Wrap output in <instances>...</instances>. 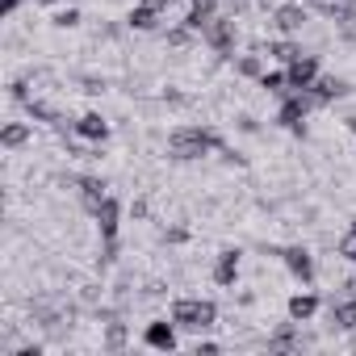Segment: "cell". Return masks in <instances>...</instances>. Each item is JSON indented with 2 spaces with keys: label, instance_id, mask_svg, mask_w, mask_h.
Instances as JSON below:
<instances>
[{
  "label": "cell",
  "instance_id": "cell-20",
  "mask_svg": "<svg viewBox=\"0 0 356 356\" xmlns=\"http://www.w3.org/2000/svg\"><path fill=\"white\" fill-rule=\"evenodd\" d=\"M260 84H264L268 92H285V84H289V76H281V72H268V76H260Z\"/></svg>",
  "mask_w": 356,
  "mask_h": 356
},
{
  "label": "cell",
  "instance_id": "cell-25",
  "mask_svg": "<svg viewBox=\"0 0 356 356\" xmlns=\"http://www.w3.org/2000/svg\"><path fill=\"white\" fill-rule=\"evenodd\" d=\"M339 252H343V256H348V260H356V239H348V243H343V248H339Z\"/></svg>",
  "mask_w": 356,
  "mask_h": 356
},
{
  "label": "cell",
  "instance_id": "cell-1",
  "mask_svg": "<svg viewBox=\"0 0 356 356\" xmlns=\"http://www.w3.org/2000/svg\"><path fill=\"white\" fill-rule=\"evenodd\" d=\"M210 147H222V138L214 130H202V126H185V130H176L168 138V155L172 159H202Z\"/></svg>",
  "mask_w": 356,
  "mask_h": 356
},
{
  "label": "cell",
  "instance_id": "cell-14",
  "mask_svg": "<svg viewBox=\"0 0 356 356\" xmlns=\"http://www.w3.org/2000/svg\"><path fill=\"white\" fill-rule=\"evenodd\" d=\"M76 189H80V197H84V206H88V210H97V206L105 202V185H101V181H92V176L76 181Z\"/></svg>",
  "mask_w": 356,
  "mask_h": 356
},
{
  "label": "cell",
  "instance_id": "cell-6",
  "mask_svg": "<svg viewBox=\"0 0 356 356\" xmlns=\"http://www.w3.org/2000/svg\"><path fill=\"white\" fill-rule=\"evenodd\" d=\"M273 26H277L281 34H293V30L306 26V9H302V5H281V9L273 13Z\"/></svg>",
  "mask_w": 356,
  "mask_h": 356
},
{
  "label": "cell",
  "instance_id": "cell-4",
  "mask_svg": "<svg viewBox=\"0 0 356 356\" xmlns=\"http://www.w3.org/2000/svg\"><path fill=\"white\" fill-rule=\"evenodd\" d=\"M310 105H318V101H314V97H306V92H298V97H289V101L281 105V113H277V122L302 134V122H306V109H310Z\"/></svg>",
  "mask_w": 356,
  "mask_h": 356
},
{
  "label": "cell",
  "instance_id": "cell-21",
  "mask_svg": "<svg viewBox=\"0 0 356 356\" xmlns=\"http://www.w3.org/2000/svg\"><path fill=\"white\" fill-rule=\"evenodd\" d=\"M273 55H277L281 63H293V59H298L302 51H298V47H289V42H277V47H273Z\"/></svg>",
  "mask_w": 356,
  "mask_h": 356
},
{
  "label": "cell",
  "instance_id": "cell-13",
  "mask_svg": "<svg viewBox=\"0 0 356 356\" xmlns=\"http://www.w3.org/2000/svg\"><path fill=\"white\" fill-rule=\"evenodd\" d=\"M235 273H239V252H222L218 268H214V281L218 285H235Z\"/></svg>",
  "mask_w": 356,
  "mask_h": 356
},
{
  "label": "cell",
  "instance_id": "cell-5",
  "mask_svg": "<svg viewBox=\"0 0 356 356\" xmlns=\"http://www.w3.org/2000/svg\"><path fill=\"white\" fill-rule=\"evenodd\" d=\"M206 42H210L218 55H227V51L235 47V22H218V17H214V22L206 26Z\"/></svg>",
  "mask_w": 356,
  "mask_h": 356
},
{
  "label": "cell",
  "instance_id": "cell-15",
  "mask_svg": "<svg viewBox=\"0 0 356 356\" xmlns=\"http://www.w3.org/2000/svg\"><path fill=\"white\" fill-rule=\"evenodd\" d=\"M314 310H318V298H310V293H298V298L289 302V314H293L298 323H306V318H310Z\"/></svg>",
  "mask_w": 356,
  "mask_h": 356
},
{
  "label": "cell",
  "instance_id": "cell-8",
  "mask_svg": "<svg viewBox=\"0 0 356 356\" xmlns=\"http://www.w3.org/2000/svg\"><path fill=\"white\" fill-rule=\"evenodd\" d=\"M218 17V5L214 0H197V5L189 9V30H197V34H206V26Z\"/></svg>",
  "mask_w": 356,
  "mask_h": 356
},
{
  "label": "cell",
  "instance_id": "cell-28",
  "mask_svg": "<svg viewBox=\"0 0 356 356\" xmlns=\"http://www.w3.org/2000/svg\"><path fill=\"white\" fill-rule=\"evenodd\" d=\"M348 126H352V134H356V118H348Z\"/></svg>",
  "mask_w": 356,
  "mask_h": 356
},
{
  "label": "cell",
  "instance_id": "cell-27",
  "mask_svg": "<svg viewBox=\"0 0 356 356\" xmlns=\"http://www.w3.org/2000/svg\"><path fill=\"white\" fill-rule=\"evenodd\" d=\"M143 5H151V9H163V5H168V0H143Z\"/></svg>",
  "mask_w": 356,
  "mask_h": 356
},
{
  "label": "cell",
  "instance_id": "cell-16",
  "mask_svg": "<svg viewBox=\"0 0 356 356\" xmlns=\"http://www.w3.org/2000/svg\"><path fill=\"white\" fill-rule=\"evenodd\" d=\"M331 323H335V327H356V302L331 306Z\"/></svg>",
  "mask_w": 356,
  "mask_h": 356
},
{
  "label": "cell",
  "instance_id": "cell-18",
  "mask_svg": "<svg viewBox=\"0 0 356 356\" xmlns=\"http://www.w3.org/2000/svg\"><path fill=\"white\" fill-rule=\"evenodd\" d=\"M26 138H30V130H26V126H17V122H13V126H5V134H0V143H5V147H22Z\"/></svg>",
  "mask_w": 356,
  "mask_h": 356
},
{
  "label": "cell",
  "instance_id": "cell-22",
  "mask_svg": "<svg viewBox=\"0 0 356 356\" xmlns=\"http://www.w3.org/2000/svg\"><path fill=\"white\" fill-rule=\"evenodd\" d=\"M76 22H80V13H76V9H63V13L55 17V26H76Z\"/></svg>",
  "mask_w": 356,
  "mask_h": 356
},
{
  "label": "cell",
  "instance_id": "cell-26",
  "mask_svg": "<svg viewBox=\"0 0 356 356\" xmlns=\"http://www.w3.org/2000/svg\"><path fill=\"white\" fill-rule=\"evenodd\" d=\"M17 5H22V0H5V17H13V13H17Z\"/></svg>",
  "mask_w": 356,
  "mask_h": 356
},
{
  "label": "cell",
  "instance_id": "cell-24",
  "mask_svg": "<svg viewBox=\"0 0 356 356\" xmlns=\"http://www.w3.org/2000/svg\"><path fill=\"white\" fill-rule=\"evenodd\" d=\"M168 42H172V47H185V42H189V30H172Z\"/></svg>",
  "mask_w": 356,
  "mask_h": 356
},
{
  "label": "cell",
  "instance_id": "cell-3",
  "mask_svg": "<svg viewBox=\"0 0 356 356\" xmlns=\"http://www.w3.org/2000/svg\"><path fill=\"white\" fill-rule=\"evenodd\" d=\"M285 76H289V88L306 92V88L318 80V59H314V55H298V59L289 63V72H285Z\"/></svg>",
  "mask_w": 356,
  "mask_h": 356
},
{
  "label": "cell",
  "instance_id": "cell-23",
  "mask_svg": "<svg viewBox=\"0 0 356 356\" xmlns=\"http://www.w3.org/2000/svg\"><path fill=\"white\" fill-rule=\"evenodd\" d=\"M239 72H243V76H260V63H256V59H239Z\"/></svg>",
  "mask_w": 356,
  "mask_h": 356
},
{
  "label": "cell",
  "instance_id": "cell-2",
  "mask_svg": "<svg viewBox=\"0 0 356 356\" xmlns=\"http://www.w3.org/2000/svg\"><path fill=\"white\" fill-rule=\"evenodd\" d=\"M214 318H218V306L202 302V298H181L172 306V323L189 327V331H206V327H214Z\"/></svg>",
  "mask_w": 356,
  "mask_h": 356
},
{
  "label": "cell",
  "instance_id": "cell-7",
  "mask_svg": "<svg viewBox=\"0 0 356 356\" xmlns=\"http://www.w3.org/2000/svg\"><path fill=\"white\" fill-rule=\"evenodd\" d=\"M343 92H348V84L335 80V76H318V80L310 84V97H314V101H335V97H343Z\"/></svg>",
  "mask_w": 356,
  "mask_h": 356
},
{
  "label": "cell",
  "instance_id": "cell-12",
  "mask_svg": "<svg viewBox=\"0 0 356 356\" xmlns=\"http://www.w3.org/2000/svg\"><path fill=\"white\" fill-rule=\"evenodd\" d=\"M285 256V264H289V273L293 277H302V281H310L314 277V264H310V256L302 252V248H289V252H281Z\"/></svg>",
  "mask_w": 356,
  "mask_h": 356
},
{
  "label": "cell",
  "instance_id": "cell-10",
  "mask_svg": "<svg viewBox=\"0 0 356 356\" xmlns=\"http://www.w3.org/2000/svg\"><path fill=\"white\" fill-rule=\"evenodd\" d=\"M92 214H97V222H101V235H105V239H113V235H118V202H113V197H105Z\"/></svg>",
  "mask_w": 356,
  "mask_h": 356
},
{
  "label": "cell",
  "instance_id": "cell-9",
  "mask_svg": "<svg viewBox=\"0 0 356 356\" xmlns=\"http://www.w3.org/2000/svg\"><path fill=\"white\" fill-rule=\"evenodd\" d=\"M76 134H84V138H92V143H101V138L109 134V122H105L101 113H84V118L76 122Z\"/></svg>",
  "mask_w": 356,
  "mask_h": 356
},
{
  "label": "cell",
  "instance_id": "cell-19",
  "mask_svg": "<svg viewBox=\"0 0 356 356\" xmlns=\"http://www.w3.org/2000/svg\"><path fill=\"white\" fill-rule=\"evenodd\" d=\"M105 348H109V352H122V348H126V327H122V323H109V335H105Z\"/></svg>",
  "mask_w": 356,
  "mask_h": 356
},
{
  "label": "cell",
  "instance_id": "cell-11",
  "mask_svg": "<svg viewBox=\"0 0 356 356\" xmlns=\"http://www.w3.org/2000/svg\"><path fill=\"white\" fill-rule=\"evenodd\" d=\"M147 343L159 348V352H172V348H176V331H172V323H151V327H147Z\"/></svg>",
  "mask_w": 356,
  "mask_h": 356
},
{
  "label": "cell",
  "instance_id": "cell-17",
  "mask_svg": "<svg viewBox=\"0 0 356 356\" xmlns=\"http://www.w3.org/2000/svg\"><path fill=\"white\" fill-rule=\"evenodd\" d=\"M155 17H159V9H151V5H138V9L130 13V26H134V30H151V26H155Z\"/></svg>",
  "mask_w": 356,
  "mask_h": 356
},
{
  "label": "cell",
  "instance_id": "cell-30",
  "mask_svg": "<svg viewBox=\"0 0 356 356\" xmlns=\"http://www.w3.org/2000/svg\"><path fill=\"white\" fill-rule=\"evenodd\" d=\"M42 5H55V0H42Z\"/></svg>",
  "mask_w": 356,
  "mask_h": 356
},
{
  "label": "cell",
  "instance_id": "cell-29",
  "mask_svg": "<svg viewBox=\"0 0 356 356\" xmlns=\"http://www.w3.org/2000/svg\"><path fill=\"white\" fill-rule=\"evenodd\" d=\"M352 235H356V218H352Z\"/></svg>",
  "mask_w": 356,
  "mask_h": 356
}]
</instances>
